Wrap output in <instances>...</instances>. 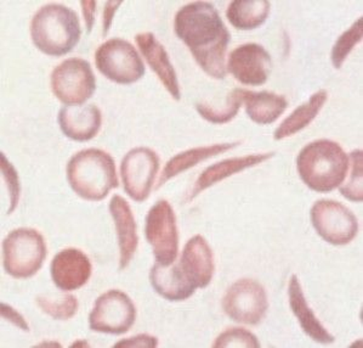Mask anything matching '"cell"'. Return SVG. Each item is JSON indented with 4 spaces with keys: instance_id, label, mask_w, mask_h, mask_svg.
Here are the masks:
<instances>
[{
    "instance_id": "obj_1",
    "label": "cell",
    "mask_w": 363,
    "mask_h": 348,
    "mask_svg": "<svg viewBox=\"0 0 363 348\" xmlns=\"http://www.w3.org/2000/svg\"><path fill=\"white\" fill-rule=\"evenodd\" d=\"M174 31L208 76L224 80L231 34L214 5L194 1L182 6L174 18Z\"/></svg>"
},
{
    "instance_id": "obj_2",
    "label": "cell",
    "mask_w": 363,
    "mask_h": 348,
    "mask_svg": "<svg viewBox=\"0 0 363 348\" xmlns=\"http://www.w3.org/2000/svg\"><path fill=\"white\" fill-rule=\"evenodd\" d=\"M296 170L306 187L316 192H330L347 180L350 158L342 145L318 139L305 145L296 158Z\"/></svg>"
},
{
    "instance_id": "obj_3",
    "label": "cell",
    "mask_w": 363,
    "mask_h": 348,
    "mask_svg": "<svg viewBox=\"0 0 363 348\" xmlns=\"http://www.w3.org/2000/svg\"><path fill=\"white\" fill-rule=\"evenodd\" d=\"M79 17L72 9L61 4H48L34 13L30 37L35 48L49 56L66 55L81 40Z\"/></svg>"
},
{
    "instance_id": "obj_4",
    "label": "cell",
    "mask_w": 363,
    "mask_h": 348,
    "mask_svg": "<svg viewBox=\"0 0 363 348\" xmlns=\"http://www.w3.org/2000/svg\"><path fill=\"white\" fill-rule=\"evenodd\" d=\"M66 173L69 187L88 201H101L118 187L113 158L101 149L91 148L73 155Z\"/></svg>"
},
{
    "instance_id": "obj_5",
    "label": "cell",
    "mask_w": 363,
    "mask_h": 348,
    "mask_svg": "<svg viewBox=\"0 0 363 348\" xmlns=\"http://www.w3.org/2000/svg\"><path fill=\"white\" fill-rule=\"evenodd\" d=\"M47 244L38 230L18 228L3 240V266L9 276L27 279L40 271L47 259Z\"/></svg>"
},
{
    "instance_id": "obj_6",
    "label": "cell",
    "mask_w": 363,
    "mask_h": 348,
    "mask_svg": "<svg viewBox=\"0 0 363 348\" xmlns=\"http://www.w3.org/2000/svg\"><path fill=\"white\" fill-rule=\"evenodd\" d=\"M95 64L101 75L118 85H133L144 77V61L128 40L112 38L102 43L95 53Z\"/></svg>"
},
{
    "instance_id": "obj_7",
    "label": "cell",
    "mask_w": 363,
    "mask_h": 348,
    "mask_svg": "<svg viewBox=\"0 0 363 348\" xmlns=\"http://www.w3.org/2000/svg\"><path fill=\"white\" fill-rule=\"evenodd\" d=\"M96 80L88 61L72 58L54 68L51 73V90L67 107H79L93 97Z\"/></svg>"
},
{
    "instance_id": "obj_8",
    "label": "cell",
    "mask_w": 363,
    "mask_h": 348,
    "mask_svg": "<svg viewBox=\"0 0 363 348\" xmlns=\"http://www.w3.org/2000/svg\"><path fill=\"white\" fill-rule=\"evenodd\" d=\"M317 234L334 246L350 244L359 234V219L354 212L334 200H318L310 211Z\"/></svg>"
},
{
    "instance_id": "obj_9",
    "label": "cell",
    "mask_w": 363,
    "mask_h": 348,
    "mask_svg": "<svg viewBox=\"0 0 363 348\" xmlns=\"http://www.w3.org/2000/svg\"><path fill=\"white\" fill-rule=\"evenodd\" d=\"M145 236L158 263L172 264L179 254L177 217L167 200H160L150 208L145 222Z\"/></svg>"
},
{
    "instance_id": "obj_10",
    "label": "cell",
    "mask_w": 363,
    "mask_h": 348,
    "mask_svg": "<svg viewBox=\"0 0 363 348\" xmlns=\"http://www.w3.org/2000/svg\"><path fill=\"white\" fill-rule=\"evenodd\" d=\"M135 320L136 307L133 300L121 290H108L95 301L89 327L95 332L122 335L130 330Z\"/></svg>"
},
{
    "instance_id": "obj_11",
    "label": "cell",
    "mask_w": 363,
    "mask_h": 348,
    "mask_svg": "<svg viewBox=\"0 0 363 348\" xmlns=\"http://www.w3.org/2000/svg\"><path fill=\"white\" fill-rule=\"evenodd\" d=\"M223 308L236 323L258 325L269 310L267 291L253 279L237 281L225 293Z\"/></svg>"
},
{
    "instance_id": "obj_12",
    "label": "cell",
    "mask_w": 363,
    "mask_h": 348,
    "mask_svg": "<svg viewBox=\"0 0 363 348\" xmlns=\"http://www.w3.org/2000/svg\"><path fill=\"white\" fill-rule=\"evenodd\" d=\"M160 170V156L150 148L139 146L124 156L121 165L123 187L136 202H144L152 191Z\"/></svg>"
},
{
    "instance_id": "obj_13",
    "label": "cell",
    "mask_w": 363,
    "mask_h": 348,
    "mask_svg": "<svg viewBox=\"0 0 363 348\" xmlns=\"http://www.w3.org/2000/svg\"><path fill=\"white\" fill-rule=\"evenodd\" d=\"M272 60L265 48L257 43H247L237 47L228 55L226 70L242 85H265L271 73Z\"/></svg>"
},
{
    "instance_id": "obj_14",
    "label": "cell",
    "mask_w": 363,
    "mask_h": 348,
    "mask_svg": "<svg viewBox=\"0 0 363 348\" xmlns=\"http://www.w3.org/2000/svg\"><path fill=\"white\" fill-rule=\"evenodd\" d=\"M91 272V261L79 249L60 251L51 262V278L62 291L81 289L89 281Z\"/></svg>"
},
{
    "instance_id": "obj_15",
    "label": "cell",
    "mask_w": 363,
    "mask_h": 348,
    "mask_svg": "<svg viewBox=\"0 0 363 348\" xmlns=\"http://www.w3.org/2000/svg\"><path fill=\"white\" fill-rule=\"evenodd\" d=\"M135 40L148 66L156 73L163 87L172 95V98L179 102L182 99V90L179 85L178 75L165 48L151 32L136 34Z\"/></svg>"
},
{
    "instance_id": "obj_16",
    "label": "cell",
    "mask_w": 363,
    "mask_h": 348,
    "mask_svg": "<svg viewBox=\"0 0 363 348\" xmlns=\"http://www.w3.org/2000/svg\"><path fill=\"white\" fill-rule=\"evenodd\" d=\"M179 264L196 288L204 289L211 284L216 271L214 255L202 235H194L186 242Z\"/></svg>"
},
{
    "instance_id": "obj_17",
    "label": "cell",
    "mask_w": 363,
    "mask_h": 348,
    "mask_svg": "<svg viewBox=\"0 0 363 348\" xmlns=\"http://www.w3.org/2000/svg\"><path fill=\"white\" fill-rule=\"evenodd\" d=\"M110 213L114 222L119 246V269L123 271L130 264L139 245L138 225L130 206L121 195L111 200Z\"/></svg>"
},
{
    "instance_id": "obj_18",
    "label": "cell",
    "mask_w": 363,
    "mask_h": 348,
    "mask_svg": "<svg viewBox=\"0 0 363 348\" xmlns=\"http://www.w3.org/2000/svg\"><path fill=\"white\" fill-rule=\"evenodd\" d=\"M274 155V153H254V155H247L243 158H226L224 161L211 165L203 170L202 174L196 180L194 187L186 197V202H190L192 200L196 199L199 194H202L203 191L207 190L218 183L223 182L231 175L241 173L248 168L262 165V162L267 161Z\"/></svg>"
},
{
    "instance_id": "obj_19",
    "label": "cell",
    "mask_w": 363,
    "mask_h": 348,
    "mask_svg": "<svg viewBox=\"0 0 363 348\" xmlns=\"http://www.w3.org/2000/svg\"><path fill=\"white\" fill-rule=\"evenodd\" d=\"M60 128L65 136L76 141H89L100 132L102 114L95 105L65 107L60 110Z\"/></svg>"
},
{
    "instance_id": "obj_20",
    "label": "cell",
    "mask_w": 363,
    "mask_h": 348,
    "mask_svg": "<svg viewBox=\"0 0 363 348\" xmlns=\"http://www.w3.org/2000/svg\"><path fill=\"white\" fill-rule=\"evenodd\" d=\"M150 281L153 290L168 301H185L197 289L182 272L180 264L164 266L156 262L151 268Z\"/></svg>"
},
{
    "instance_id": "obj_21",
    "label": "cell",
    "mask_w": 363,
    "mask_h": 348,
    "mask_svg": "<svg viewBox=\"0 0 363 348\" xmlns=\"http://www.w3.org/2000/svg\"><path fill=\"white\" fill-rule=\"evenodd\" d=\"M288 298L291 312L296 315L305 334L320 344H333L335 337L323 327L320 319L317 318L313 310L308 306L299 278L296 274L291 276L289 281Z\"/></svg>"
},
{
    "instance_id": "obj_22",
    "label": "cell",
    "mask_w": 363,
    "mask_h": 348,
    "mask_svg": "<svg viewBox=\"0 0 363 348\" xmlns=\"http://www.w3.org/2000/svg\"><path fill=\"white\" fill-rule=\"evenodd\" d=\"M245 112L253 122L260 126L274 124L287 110V99L271 92H250L241 89Z\"/></svg>"
},
{
    "instance_id": "obj_23",
    "label": "cell",
    "mask_w": 363,
    "mask_h": 348,
    "mask_svg": "<svg viewBox=\"0 0 363 348\" xmlns=\"http://www.w3.org/2000/svg\"><path fill=\"white\" fill-rule=\"evenodd\" d=\"M237 145H240V141L199 146V148L186 150V151L175 155L174 158H170L169 161L167 162L164 170H163L161 177L158 179L157 187H163L165 183L174 178V177H177L179 174L184 173L185 170H190L192 167L197 166L199 163L206 161L208 158H214L220 153H226L228 150L236 148Z\"/></svg>"
},
{
    "instance_id": "obj_24",
    "label": "cell",
    "mask_w": 363,
    "mask_h": 348,
    "mask_svg": "<svg viewBox=\"0 0 363 348\" xmlns=\"http://www.w3.org/2000/svg\"><path fill=\"white\" fill-rule=\"evenodd\" d=\"M327 100L328 93L325 89L318 90L313 94L308 102L296 107V110L276 128L274 133V141H283L289 136H296V133L301 132L313 124V119L321 112Z\"/></svg>"
},
{
    "instance_id": "obj_25",
    "label": "cell",
    "mask_w": 363,
    "mask_h": 348,
    "mask_svg": "<svg viewBox=\"0 0 363 348\" xmlns=\"http://www.w3.org/2000/svg\"><path fill=\"white\" fill-rule=\"evenodd\" d=\"M270 8L267 0H233L228 4L226 17L237 30H255L267 21Z\"/></svg>"
},
{
    "instance_id": "obj_26",
    "label": "cell",
    "mask_w": 363,
    "mask_h": 348,
    "mask_svg": "<svg viewBox=\"0 0 363 348\" xmlns=\"http://www.w3.org/2000/svg\"><path fill=\"white\" fill-rule=\"evenodd\" d=\"M242 94L241 88H236L228 93L223 107H214L207 102H199L196 105V110L203 119L214 124H228L236 117L238 111L241 109Z\"/></svg>"
},
{
    "instance_id": "obj_27",
    "label": "cell",
    "mask_w": 363,
    "mask_h": 348,
    "mask_svg": "<svg viewBox=\"0 0 363 348\" xmlns=\"http://www.w3.org/2000/svg\"><path fill=\"white\" fill-rule=\"evenodd\" d=\"M39 308L56 320H68L76 315L78 300L71 293L39 295L37 298Z\"/></svg>"
},
{
    "instance_id": "obj_28",
    "label": "cell",
    "mask_w": 363,
    "mask_h": 348,
    "mask_svg": "<svg viewBox=\"0 0 363 348\" xmlns=\"http://www.w3.org/2000/svg\"><path fill=\"white\" fill-rule=\"evenodd\" d=\"M363 18L359 17L354 25L351 26L349 30L345 31L344 33L337 39V42L334 43L332 48V54H330V60L333 64L334 68H342V65L347 59V56L350 55L351 51L354 50V48L362 42L363 38Z\"/></svg>"
},
{
    "instance_id": "obj_29",
    "label": "cell",
    "mask_w": 363,
    "mask_h": 348,
    "mask_svg": "<svg viewBox=\"0 0 363 348\" xmlns=\"http://www.w3.org/2000/svg\"><path fill=\"white\" fill-rule=\"evenodd\" d=\"M350 158V178L342 183L339 187V191L345 199L352 202L363 201V165L362 150H354L349 155Z\"/></svg>"
},
{
    "instance_id": "obj_30",
    "label": "cell",
    "mask_w": 363,
    "mask_h": 348,
    "mask_svg": "<svg viewBox=\"0 0 363 348\" xmlns=\"http://www.w3.org/2000/svg\"><path fill=\"white\" fill-rule=\"evenodd\" d=\"M213 347H260L258 337L243 327H231L216 337Z\"/></svg>"
},
{
    "instance_id": "obj_31",
    "label": "cell",
    "mask_w": 363,
    "mask_h": 348,
    "mask_svg": "<svg viewBox=\"0 0 363 348\" xmlns=\"http://www.w3.org/2000/svg\"><path fill=\"white\" fill-rule=\"evenodd\" d=\"M1 172H3V177H4L5 180L8 183L10 208L6 211V213L10 214L16 208L17 202H18L20 183H18L16 170L11 166V163L5 158L4 153H1Z\"/></svg>"
},
{
    "instance_id": "obj_32",
    "label": "cell",
    "mask_w": 363,
    "mask_h": 348,
    "mask_svg": "<svg viewBox=\"0 0 363 348\" xmlns=\"http://www.w3.org/2000/svg\"><path fill=\"white\" fill-rule=\"evenodd\" d=\"M157 346H158L157 337L150 335L134 336L114 344V347H157Z\"/></svg>"
},
{
    "instance_id": "obj_33",
    "label": "cell",
    "mask_w": 363,
    "mask_h": 348,
    "mask_svg": "<svg viewBox=\"0 0 363 348\" xmlns=\"http://www.w3.org/2000/svg\"><path fill=\"white\" fill-rule=\"evenodd\" d=\"M122 5V1H107L105 5V10H104V31L102 34L106 36L108 33L111 25H112V18H113L114 13L117 11V9Z\"/></svg>"
},
{
    "instance_id": "obj_34",
    "label": "cell",
    "mask_w": 363,
    "mask_h": 348,
    "mask_svg": "<svg viewBox=\"0 0 363 348\" xmlns=\"http://www.w3.org/2000/svg\"><path fill=\"white\" fill-rule=\"evenodd\" d=\"M1 315H3L4 318L10 320V322L16 324L17 327H21L22 330H25V332L30 330V327H28V325L26 323L25 319L22 318L21 315H18L17 312H15L11 307L6 306V305H1Z\"/></svg>"
},
{
    "instance_id": "obj_35",
    "label": "cell",
    "mask_w": 363,
    "mask_h": 348,
    "mask_svg": "<svg viewBox=\"0 0 363 348\" xmlns=\"http://www.w3.org/2000/svg\"><path fill=\"white\" fill-rule=\"evenodd\" d=\"M82 10L84 15L85 25L88 28V32H91L94 21H95V9H96V1H81Z\"/></svg>"
}]
</instances>
